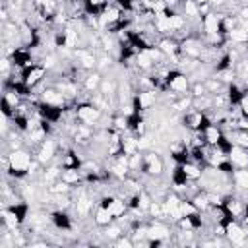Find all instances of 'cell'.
I'll use <instances>...</instances> for the list:
<instances>
[{
  "label": "cell",
  "instance_id": "cell-15",
  "mask_svg": "<svg viewBox=\"0 0 248 248\" xmlns=\"http://www.w3.org/2000/svg\"><path fill=\"white\" fill-rule=\"evenodd\" d=\"M56 161V159H54ZM62 169H79L81 167V157L74 151V149H66V151H62L60 153V157H58V161H56Z\"/></svg>",
  "mask_w": 248,
  "mask_h": 248
},
{
  "label": "cell",
  "instance_id": "cell-8",
  "mask_svg": "<svg viewBox=\"0 0 248 248\" xmlns=\"http://www.w3.org/2000/svg\"><path fill=\"white\" fill-rule=\"evenodd\" d=\"M155 103H159V91L157 89H143V91H136V95H134L136 112L145 114L147 110H151L155 107Z\"/></svg>",
  "mask_w": 248,
  "mask_h": 248
},
{
  "label": "cell",
  "instance_id": "cell-18",
  "mask_svg": "<svg viewBox=\"0 0 248 248\" xmlns=\"http://www.w3.org/2000/svg\"><path fill=\"white\" fill-rule=\"evenodd\" d=\"M50 221H52V227L56 231H70L72 229V217L68 215V211L54 209L50 213Z\"/></svg>",
  "mask_w": 248,
  "mask_h": 248
},
{
  "label": "cell",
  "instance_id": "cell-6",
  "mask_svg": "<svg viewBox=\"0 0 248 248\" xmlns=\"http://www.w3.org/2000/svg\"><path fill=\"white\" fill-rule=\"evenodd\" d=\"M180 124H182V128H186V132H200L207 124V116L203 110H198L192 107L180 114Z\"/></svg>",
  "mask_w": 248,
  "mask_h": 248
},
{
  "label": "cell",
  "instance_id": "cell-21",
  "mask_svg": "<svg viewBox=\"0 0 248 248\" xmlns=\"http://www.w3.org/2000/svg\"><path fill=\"white\" fill-rule=\"evenodd\" d=\"M232 184L238 192H248V167L246 169H234L232 170Z\"/></svg>",
  "mask_w": 248,
  "mask_h": 248
},
{
  "label": "cell",
  "instance_id": "cell-26",
  "mask_svg": "<svg viewBox=\"0 0 248 248\" xmlns=\"http://www.w3.org/2000/svg\"><path fill=\"white\" fill-rule=\"evenodd\" d=\"M207 89H205V83L203 81H192L190 85V95L192 97H200V95H205Z\"/></svg>",
  "mask_w": 248,
  "mask_h": 248
},
{
  "label": "cell",
  "instance_id": "cell-19",
  "mask_svg": "<svg viewBox=\"0 0 248 248\" xmlns=\"http://www.w3.org/2000/svg\"><path fill=\"white\" fill-rule=\"evenodd\" d=\"M112 221H114V217H112L110 209L105 207V205H101V203H97V205H95V211H93V223H95L99 229H103V227L110 225Z\"/></svg>",
  "mask_w": 248,
  "mask_h": 248
},
{
  "label": "cell",
  "instance_id": "cell-29",
  "mask_svg": "<svg viewBox=\"0 0 248 248\" xmlns=\"http://www.w3.org/2000/svg\"><path fill=\"white\" fill-rule=\"evenodd\" d=\"M194 2H196V4H198V6H202V4H207V2H209V0H194Z\"/></svg>",
  "mask_w": 248,
  "mask_h": 248
},
{
  "label": "cell",
  "instance_id": "cell-14",
  "mask_svg": "<svg viewBox=\"0 0 248 248\" xmlns=\"http://www.w3.org/2000/svg\"><path fill=\"white\" fill-rule=\"evenodd\" d=\"M180 169H182V172H184V176H186V180H188V182H198V180L202 178V174H203L205 165H202V163H196V161L188 159V161L180 163Z\"/></svg>",
  "mask_w": 248,
  "mask_h": 248
},
{
  "label": "cell",
  "instance_id": "cell-25",
  "mask_svg": "<svg viewBox=\"0 0 248 248\" xmlns=\"http://www.w3.org/2000/svg\"><path fill=\"white\" fill-rule=\"evenodd\" d=\"M229 136L234 145L248 149V130H232V132H229Z\"/></svg>",
  "mask_w": 248,
  "mask_h": 248
},
{
  "label": "cell",
  "instance_id": "cell-3",
  "mask_svg": "<svg viewBox=\"0 0 248 248\" xmlns=\"http://www.w3.org/2000/svg\"><path fill=\"white\" fill-rule=\"evenodd\" d=\"M225 227H227L225 238H227L229 244H232V246H244L248 242V227H244L242 221L229 217L225 221Z\"/></svg>",
  "mask_w": 248,
  "mask_h": 248
},
{
  "label": "cell",
  "instance_id": "cell-22",
  "mask_svg": "<svg viewBox=\"0 0 248 248\" xmlns=\"http://www.w3.org/2000/svg\"><path fill=\"white\" fill-rule=\"evenodd\" d=\"M122 151L126 155H134L140 151V145H138V136L132 134V132H126L122 134Z\"/></svg>",
  "mask_w": 248,
  "mask_h": 248
},
{
  "label": "cell",
  "instance_id": "cell-1",
  "mask_svg": "<svg viewBox=\"0 0 248 248\" xmlns=\"http://www.w3.org/2000/svg\"><path fill=\"white\" fill-rule=\"evenodd\" d=\"M8 161H10V170L6 176L10 178H27L31 165L35 161V153L29 147H19V149H12L8 153Z\"/></svg>",
  "mask_w": 248,
  "mask_h": 248
},
{
  "label": "cell",
  "instance_id": "cell-10",
  "mask_svg": "<svg viewBox=\"0 0 248 248\" xmlns=\"http://www.w3.org/2000/svg\"><path fill=\"white\" fill-rule=\"evenodd\" d=\"M46 76H48V70H46L41 62H37L35 66L23 70V81H25V85H27L29 89H35V87L43 85L45 79H46Z\"/></svg>",
  "mask_w": 248,
  "mask_h": 248
},
{
  "label": "cell",
  "instance_id": "cell-28",
  "mask_svg": "<svg viewBox=\"0 0 248 248\" xmlns=\"http://www.w3.org/2000/svg\"><path fill=\"white\" fill-rule=\"evenodd\" d=\"M209 4L213 6V10H221L227 4V0H209Z\"/></svg>",
  "mask_w": 248,
  "mask_h": 248
},
{
  "label": "cell",
  "instance_id": "cell-9",
  "mask_svg": "<svg viewBox=\"0 0 248 248\" xmlns=\"http://www.w3.org/2000/svg\"><path fill=\"white\" fill-rule=\"evenodd\" d=\"M190 85H192V79H190L188 74H184V72H180L176 68L170 72L167 89H170L176 95H186V93H190Z\"/></svg>",
  "mask_w": 248,
  "mask_h": 248
},
{
  "label": "cell",
  "instance_id": "cell-4",
  "mask_svg": "<svg viewBox=\"0 0 248 248\" xmlns=\"http://www.w3.org/2000/svg\"><path fill=\"white\" fill-rule=\"evenodd\" d=\"M103 114H107V112H103L93 103H78L76 105V116H78V120L81 124H87V126L95 128L99 124V120L103 118Z\"/></svg>",
  "mask_w": 248,
  "mask_h": 248
},
{
  "label": "cell",
  "instance_id": "cell-13",
  "mask_svg": "<svg viewBox=\"0 0 248 248\" xmlns=\"http://www.w3.org/2000/svg\"><path fill=\"white\" fill-rule=\"evenodd\" d=\"M221 19H223V12H219V10H211L205 16H202L203 33H219L221 31Z\"/></svg>",
  "mask_w": 248,
  "mask_h": 248
},
{
  "label": "cell",
  "instance_id": "cell-7",
  "mask_svg": "<svg viewBox=\"0 0 248 248\" xmlns=\"http://www.w3.org/2000/svg\"><path fill=\"white\" fill-rule=\"evenodd\" d=\"M223 207H225L227 215L232 217V219L242 221L244 215H246V200L240 198V196H236L234 192H232V194H227V196L223 198Z\"/></svg>",
  "mask_w": 248,
  "mask_h": 248
},
{
  "label": "cell",
  "instance_id": "cell-24",
  "mask_svg": "<svg viewBox=\"0 0 248 248\" xmlns=\"http://www.w3.org/2000/svg\"><path fill=\"white\" fill-rule=\"evenodd\" d=\"M192 107H194V108H198V110H203V112L211 110V108H213V95H211V93H205V95L194 97Z\"/></svg>",
  "mask_w": 248,
  "mask_h": 248
},
{
  "label": "cell",
  "instance_id": "cell-5",
  "mask_svg": "<svg viewBox=\"0 0 248 248\" xmlns=\"http://www.w3.org/2000/svg\"><path fill=\"white\" fill-rule=\"evenodd\" d=\"M60 155V149H58V141L52 138V136H48L37 149H35V159L43 165V167H46V165H50V163H54V159Z\"/></svg>",
  "mask_w": 248,
  "mask_h": 248
},
{
  "label": "cell",
  "instance_id": "cell-12",
  "mask_svg": "<svg viewBox=\"0 0 248 248\" xmlns=\"http://www.w3.org/2000/svg\"><path fill=\"white\" fill-rule=\"evenodd\" d=\"M74 58L79 64V68H83L87 72L97 70V52H93L89 48H76L74 50Z\"/></svg>",
  "mask_w": 248,
  "mask_h": 248
},
{
  "label": "cell",
  "instance_id": "cell-23",
  "mask_svg": "<svg viewBox=\"0 0 248 248\" xmlns=\"http://www.w3.org/2000/svg\"><path fill=\"white\" fill-rule=\"evenodd\" d=\"M190 202L194 203V207H196L200 213H202V211H205V209L211 205V203H209V194H207V190H203V188H202V190H198V192L190 198Z\"/></svg>",
  "mask_w": 248,
  "mask_h": 248
},
{
  "label": "cell",
  "instance_id": "cell-16",
  "mask_svg": "<svg viewBox=\"0 0 248 248\" xmlns=\"http://www.w3.org/2000/svg\"><path fill=\"white\" fill-rule=\"evenodd\" d=\"M229 161L232 163L234 169H246L248 167V149L232 145L229 151Z\"/></svg>",
  "mask_w": 248,
  "mask_h": 248
},
{
  "label": "cell",
  "instance_id": "cell-27",
  "mask_svg": "<svg viewBox=\"0 0 248 248\" xmlns=\"http://www.w3.org/2000/svg\"><path fill=\"white\" fill-rule=\"evenodd\" d=\"M238 107H240L242 114H244V116H248V93H244V95H242V99H240Z\"/></svg>",
  "mask_w": 248,
  "mask_h": 248
},
{
  "label": "cell",
  "instance_id": "cell-17",
  "mask_svg": "<svg viewBox=\"0 0 248 248\" xmlns=\"http://www.w3.org/2000/svg\"><path fill=\"white\" fill-rule=\"evenodd\" d=\"M202 134H203V140H205L207 145H217V143L221 141V138H223L225 132L221 130L219 124H211V122H207V124L203 126Z\"/></svg>",
  "mask_w": 248,
  "mask_h": 248
},
{
  "label": "cell",
  "instance_id": "cell-11",
  "mask_svg": "<svg viewBox=\"0 0 248 248\" xmlns=\"http://www.w3.org/2000/svg\"><path fill=\"white\" fill-rule=\"evenodd\" d=\"M203 46L205 45H203V41L200 37H186L184 41H180V54L200 60V54H202Z\"/></svg>",
  "mask_w": 248,
  "mask_h": 248
},
{
  "label": "cell",
  "instance_id": "cell-2",
  "mask_svg": "<svg viewBox=\"0 0 248 248\" xmlns=\"http://www.w3.org/2000/svg\"><path fill=\"white\" fill-rule=\"evenodd\" d=\"M141 174H145L147 178H161L165 174V161L159 155V151H143Z\"/></svg>",
  "mask_w": 248,
  "mask_h": 248
},
{
  "label": "cell",
  "instance_id": "cell-20",
  "mask_svg": "<svg viewBox=\"0 0 248 248\" xmlns=\"http://www.w3.org/2000/svg\"><path fill=\"white\" fill-rule=\"evenodd\" d=\"M101 81H103V74H101L99 70H91V72H87V76L83 78L81 87H83L85 91H89V93H95V91H99Z\"/></svg>",
  "mask_w": 248,
  "mask_h": 248
}]
</instances>
